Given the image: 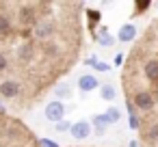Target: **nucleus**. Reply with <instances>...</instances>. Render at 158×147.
<instances>
[{"instance_id": "nucleus-13", "label": "nucleus", "mask_w": 158, "mask_h": 147, "mask_svg": "<svg viewBox=\"0 0 158 147\" xmlns=\"http://www.w3.org/2000/svg\"><path fill=\"white\" fill-rule=\"evenodd\" d=\"M95 69H98V71H108L110 65H108V63H100V61H95Z\"/></svg>"}, {"instance_id": "nucleus-9", "label": "nucleus", "mask_w": 158, "mask_h": 147, "mask_svg": "<svg viewBox=\"0 0 158 147\" xmlns=\"http://www.w3.org/2000/svg\"><path fill=\"white\" fill-rule=\"evenodd\" d=\"M93 125H95V134H98V136H102V134L106 132V125H110V121H108L106 112H104V115H95V117H93Z\"/></svg>"}, {"instance_id": "nucleus-11", "label": "nucleus", "mask_w": 158, "mask_h": 147, "mask_svg": "<svg viewBox=\"0 0 158 147\" xmlns=\"http://www.w3.org/2000/svg\"><path fill=\"white\" fill-rule=\"evenodd\" d=\"M106 117H108V121H110V123H117V121H119V117H121V115H119V108H115V106H113V108H108V110H106Z\"/></svg>"}, {"instance_id": "nucleus-5", "label": "nucleus", "mask_w": 158, "mask_h": 147, "mask_svg": "<svg viewBox=\"0 0 158 147\" xmlns=\"http://www.w3.org/2000/svg\"><path fill=\"white\" fill-rule=\"evenodd\" d=\"M72 136L76 138V141H85V138H89L91 136V123L87 121V119H80V121H76V123H72Z\"/></svg>"}, {"instance_id": "nucleus-15", "label": "nucleus", "mask_w": 158, "mask_h": 147, "mask_svg": "<svg viewBox=\"0 0 158 147\" xmlns=\"http://www.w3.org/2000/svg\"><path fill=\"white\" fill-rule=\"evenodd\" d=\"M67 147H93V145H67Z\"/></svg>"}, {"instance_id": "nucleus-2", "label": "nucleus", "mask_w": 158, "mask_h": 147, "mask_svg": "<svg viewBox=\"0 0 158 147\" xmlns=\"http://www.w3.org/2000/svg\"><path fill=\"white\" fill-rule=\"evenodd\" d=\"M121 91L139 147L158 143V15L136 37L121 65Z\"/></svg>"}, {"instance_id": "nucleus-1", "label": "nucleus", "mask_w": 158, "mask_h": 147, "mask_svg": "<svg viewBox=\"0 0 158 147\" xmlns=\"http://www.w3.org/2000/svg\"><path fill=\"white\" fill-rule=\"evenodd\" d=\"M85 2L0 0V102L28 112L78 65L85 50Z\"/></svg>"}, {"instance_id": "nucleus-7", "label": "nucleus", "mask_w": 158, "mask_h": 147, "mask_svg": "<svg viewBox=\"0 0 158 147\" xmlns=\"http://www.w3.org/2000/svg\"><path fill=\"white\" fill-rule=\"evenodd\" d=\"M117 41H119V43H130V41H136V26H134V24H123V26H119Z\"/></svg>"}, {"instance_id": "nucleus-6", "label": "nucleus", "mask_w": 158, "mask_h": 147, "mask_svg": "<svg viewBox=\"0 0 158 147\" xmlns=\"http://www.w3.org/2000/svg\"><path fill=\"white\" fill-rule=\"evenodd\" d=\"M100 87V80L93 76V74H82L80 78H78V89L82 91V93H91V91H95Z\"/></svg>"}, {"instance_id": "nucleus-3", "label": "nucleus", "mask_w": 158, "mask_h": 147, "mask_svg": "<svg viewBox=\"0 0 158 147\" xmlns=\"http://www.w3.org/2000/svg\"><path fill=\"white\" fill-rule=\"evenodd\" d=\"M0 147H44L41 138L20 117L0 106Z\"/></svg>"}, {"instance_id": "nucleus-12", "label": "nucleus", "mask_w": 158, "mask_h": 147, "mask_svg": "<svg viewBox=\"0 0 158 147\" xmlns=\"http://www.w3.org/2000/svg\"><path fill=\"white\" fill-rule=\"evenodd\" d=\"M54 93H56V95H67V97H72V87H69V84H67V87H61V84H59V87L54 89Z\"/></svg>"}, {"instance_id": "nucleus-8", "label": "nucleus", "mask_w": 158, "mask_h": 147, "mask_svg": "<svg viewBox=\"0 0 158 147\" xmlns=\"http://www.w3.org/2000/svg\"><path fill=\"white\" fill-rule=\"evenodd\" d=\"M100 97H102L104 102H113V100L117 97V89H115V84H113V82H104V84H100Z\"/></svg>"}, {"instance_id": "nucleus-4", "label": "nucleus", "mask_w": 158, "mask_h": 147, "mask_svg": "<svg viewBox=\"0 0 158 147\" xmlns=\"http://www.w3.org/2000/svg\"><path fill=\"white\" fill-rule=\"evenodd\" d=\"M44 115H46L48 121H52V123H61L63 117H65V104H63L61 100H50V102H46Z\"/></svg>"}, {"instance_id": "nucleus-14", "label": "nucleus", "mask_w": 158, "mask_h": 147, "mask_svg": "<svg viewBox=\"0 0 158 147\" xmlns=\"http://www.w3.org/2000/svg\"><path fill=\"white\" fill-rule=\"evenodd\" d=\"M56 130H59V132H67V130H72V125H69L67 121H61V123H56Z\"/></svg>"}, {"instance_id": "nucleus-10", "label": "nucleus", "mask_w": 158, "mask_h": 147, "mask_svg": "<svg viewBox=\"0 0 158 147\" xmlns=\"http://www.w3.org/2000/svg\"><path fill=\"white\" fill-rule=\"evenodd\" d=\"M100 33H102V35L98 37V41H100L102 46H106V48H108V46H113V37H110V35L106 33V28H102Z\"/></svg>"}]
</instances>
